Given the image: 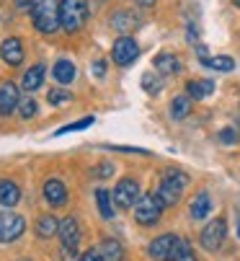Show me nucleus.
Returning <instances> with one entry per match:
<instances>
[{"label": "nucleus", "mask_w": 240, "mask_h": 261, "mask_svg": "<svg viewBox=\"0 0 240 261\" xmlns=\"http://www.w3.org/2000/svg\"><path fill=\"white\" fill-rule=\"evenodd\" d=\"M31 18L42 34H55L60 29V0H39L31 11Z\"/></svg>", "instance_id": "nucleus-1"}, {"label": "nucleus", "mask_w": 240, "mask_h": 261, "mask_svg": "<svg viewBox=\"0 0 240 261\" xmlns=\"http://www.w3.org/2000/svg\"><path fill=\"white\" fill-rule=\"evenodd\" d=\"M88 21V3L86 0H60V26L65 31H77Z\"/></svg>", "instance_id": "nucleus-2"}, {"label": "nucleus", "mask_w": 240, "mask_h": 261, "mask_svg": "<svg viewBox=\"0 0 240 261\" xmlns=\"http://www.w3.org/2000/svg\"><path fill=\"white\" fill-rule=\"evenodd\" d=\"M186 186H189V176L178 173V171H171V173L163 176V181H160L155 194H157V199L163 202L166 207H173V204L181 202V194H183Z\"/></svg>", "instance_id": "nucleus-3"}, {"label": "nucleus", "mask_w": 240, "mask_h": 261, "mask_svg": "<svg viewBox=\"0 0 240 261\" xmlns=\"http://www.w3.org/2000/svg\"><path fill=\"white\" fill-rule=\"evenodd\" d=\"M163 202L157 199V194H142L140 202L135 204V220L140 222V225H152V222L160 220V215H163Z\"/></svg>", "instance_id": "nucleus-4"}, {"label": "nucleus", "mask_w": 240, "mask_h": 261, "mask_svg": "<svg viewBox=\"0 0 240 261\" xmlns=\"http://www.w3.org/2000/svg\"><path fill=\"white\" fill-rule=\"evenodd\" d=\"M111 199H114V204L119 210H132L140 202V184L135 178H122V181L116 184Z\"/></svg>", "instance_id": "nucleus-5"}, {"label": "nucleus", "mask_w": 240, "mask_h": 261, "mask_svg": "<svg viewBox=\"0 0 240 261\" xmlns=\"http://www.w3.org/2000/svg\"><path fill=\"white\" fill-rule=\"evenodd\" d=\"M26 220L16 212H0V243H13L23 236Z\"/></svg>", "instance_id": "nucleus-6"}, {"label": "nucleus", "mask_w": 240, "mask_h": 261, "mask_svg": "<svg viewBox=\"0 0 240 261\" xmlns=\"http://www.w3.org/2000/svg\"><path fill=\"white\" fill-rule=\"evenodd\" d=\"M225 236H227V222H225V217H217V220H212L209 225L202 230L199 241H202V246L207 251H220L222 243H225Z\"/></svg>", "instance_id": "nucleus-7"}, {"label": "nucleus", "mask_w": 240, "mask_h": 261, "mask_svg": "<svg viewBox=\"0 0 240 261\" xmlns=\"http://www.w3.org/2000/svg\"><path fill=\"white\" fill-rule=\"evenodd\" d=\"M140 55V47L132 36H122V39L114 42V49H111V57L116 65H132Z\"/></svg>", "instance_id": "nucleus-8"}, {"label": "nucleus", "mask_w": 240, "mask_h": 261, "mask_svg": "<svg viewBox=\"0 0 240 261\" xmlns=\"http://www.w3.org/2000/svg\"><path fill=\"white\" fill-rule=\"evenodd\" d=\"M176 241H178V236H173V233L157 236V238L150 243V248H147L150 258H152V261H171V253H173Z\"/></svg>", "instance_id": "nucleus-9"}, {"label": "nucleus", "mask_w": 240, "mask_h": 261, "mask_svg": "<svg viewBox=\"0 0 240 261\" xmlns=\"http://www.w3.org/2000/svg\"><path fill=\"white\" fill-rule=\"evenodd\" d=\"M21 98H18V88L16 83H3L0 86V117H8L18 109Z\"/></svg>", "instance_id": "nucleus-10"}, {"label": "nucleus", "mask_w": 240, "mask_h": 261, "mask_svg": "<svg viewBox=\"0 0 240 261\" xmlns=\"http://www.w3.org/2000/svg\"><path fill=\"white\" fill-rule=\"evenodd\" d=\"M0 57H3L11 67H18L23 62V44H21V39L8 36V39L0 44Z\"/></svg>", "instance_id": "nucleus-11"}, {"label": "nucleus", "mask_w": 240, "mask_h": 261, "mask_svg": "<svg viewBox=\"0 0 240 261\" xmlns=\"http://www.w3.org/2000/svg\"><path fill=\"white\" fill-rule=\"evenodd\" d=\"M57 236H60L62 246H67V248H77V243H80V225H77V220H75V217H65V220L60 222Z\"/></svg>", "instance_id": "nucleus-12"}, {"label": "nucleus", "mask_w": 240, "mask_h": 261, "mask_svg": "<svg viewBox=\"0 0 240 261\" xmlns=\"http://www.w3.org/2000/svg\"><path fill=\"white\" fill-rule=\"evenodd\" d=\"M44 199L52 204V207H62L67 202V189L60 178H49L44 184Z\"/></svg>", "instance_id": "nucleus-13"}, {"label": "nucleus", "mask_w": 240, "mask_h": 261, "mask_svg": "<svg viewBox=\"0 0 240 261\" xmlns=\"http://www.w3.org/2000/svg\"><path fill=\"white\" fill-rule=\"evenodd\" d=\"M152 67H155L157 75H173V72L181 70V60L176 55H171V52H163V55H157L152 60Z\"/></svg>", "instance_id": "nucleus-14"}, {"label": "nucleus", "mask_w": 240, "mask_h": 261, "mask_svg": "<svg viewBox=\"0 0 240 261\" xmlns=\"http://www.w3.org/2000/svg\"><path fill=\"white\" fill-rule=\"evenodd\" d=\"M111 26H114L116 31H122V34H129V31H135V29L140 26V18H137V13H132V11H119V13L111 16Z\"/></svg>", "instance_id": "nucleus-15"}, {"label": "nucleus", "mask_w": 240, "mask_h": 261, "mask_svg": "<svg viewBox=\"0 0 240 261\" xmlns=\"http://www.w3.org/2000/svg\"><path fill=\"white\" fill-rule=\"evenodd\" d=\"M21 202V189H18V184L3 178L0 181V204L3 207H16Z\"/></svg>", "instance_id": "nucleus-16"}, {"label": "nucleus", "mask_w": 240, "mask_h": 261, "mask_svg": "<svg viewBox=\"0 0 240 261\" xmlns=\"http://www.w3.org/2000/svg\"><path fill=\"white\" fill-rule=\"evenodd\" d=\"M98 251H101L103 261H124V248H122V243L114 241V238H106L98 246Z\"/></svg>", "instance_id": "nucleus-17"}, {"label": "nucleus", "mask_w": 240, "mask_h": 261, "mask_svg": "<svg viewBox=\"0 0 240 261\" xmlns=\"http://www.w3.org/2000/svg\"><path fill=\"white\" fill-rule=\"evenodd\" d=\"M52 75H55V81H60V83H72L77 72H75V65H72L70 60H57L55 67H52Z\"/></svg>", "instance_id": "nucleus-18"}, {"label": "nucleus", "mask_w": 240, "mask_h": 261, "mask_svg": "<svg viewBox=\"0 0 240 261\" xmlns=\"http://www.w3.org/2000/svg\"><path fill=\"white\" fill-rule=\"evenodd\" d=\"M209 212H212V199H209V194H207V192L196 194L194 202H191V217H194V220H204Z\"/></svg>", "instance_id": "nucleus-19"}, {"label": "nucleus", "mask_w": 240, "mask_h": 261, "mask_svg": "<svg viewBox=\"0 0 240 261\" xmlns=\"http://www.w3.org/2000/svg\"><path fill=\"white\" fill-rule=\"evenodd\" d=\"M57 230H60V222H57L55 215L39 217V222H36V236L39 238H52V236H57Z\"/></svg>", "instance_id": "nucleus-20"}, {"label": "nucleus", "mask_w": 240, "mask_h": 261, "mask_svg": "<svg viewBox=\"0 0 240 261\" xmlns=\"http://www.w3.org/2000/svg\"><path fill=\"white\" fill-rule=\"evenodd\" d=\"M186 91H189V98H207L212 91H215V83L212 81H189L186 83Z\"/></svg>", "instance_id": "nucleus-21"}, {"label": "nucleus", "mask_w": 240, "mask_h": 261, "mask_svg": "<svg viewBox=\"0 0 240 261\" xmlns=\"http://www.w3.org/2000/svg\"><path fill=\"white\" fill-rule=\"evenodd\" d=\"M42 83H44V65L29 67L26 75H23V88H26V91H36Z\"/></svg>", "instance_id": "nucleus-22"}, {"label": "nucleus", "mask_w": 240, "mask_h": 261, "mask_svg": "<svg viewBox=\"0 0 240 261\" xmlns=\"http://www.w3.org/2000/svg\"><path fill=\"white\" fill-rule=\"evenodd\" d=\"M171 261H196V253L191 248V243L186 238H178L176 246H173V253H171Z\"/></svg>", "instance_id": "nucleus-23"}, {"label": "nucleus", "mask_w": 240, "mask_h": 261, "mask_svg": "<svg viewBox=\"0 0 240 261\" xmlns=\"http://www.w3.org/2000/svg\"><path fill=\"white\" fill-rule=\"evenodd\" d=\"M189 111H191V98L189 96H176L171 101V117L173 119H186Z\"/></svg>", "instance_id": "nucleus-24"}, {"label": "nucleus", "mask_w": 240, "mask_h": 261, "mask_svg": "<svg viewBox=\"0 0 240 261\" xmlns=\"http://www.w3.org/2000/svg\"><path fill=\"white\" fill-rule=\"evenodd\" d=\"M96 204H98V210H101V217H103V220H111V217H114L111 192H106V189H98V192H96Z\"/></svg>", "instance_id": "nucleus-25"}, {"label": "nucleus", "mask_w": 240, "mask_h": 261, "mask_svg": "<svg viewBox=\"0 0 240 261\" xmlns=\"http://www.w3.org/2000/svg\"><path fill=\"white\" fill-rule=\"evenodd\" d=\"M207 67H212V70H220V72H230V70L235 67V60H232V57H227V55H220V57H209Z\"/></svg>", "instance_id": "nucleus-26"}, {"label": "nucleus", "mask_w": 240, "mask_h": 261, "mask_svg": "<svg viewBox=\"0 0 240 261\" xmlns=\"http://www.w3.org/2000/svg\"><path fill=\"white\" fill-rule=\"evenodd\" d=\"M160 86H163V83L157 81V72H155V70H152V72H145V75H142V88H145L150 96L160 93Z\"/></svg>", "instance_id": "nucleus-27"}, {"label": "nucleus", "mask_w": 240, "mask_h": 261, "mask_svg": "<svg viewBox=\"0 0 240 261\" xmlns=\"http://www.w3.org/2000/svg\"><path fill=\"white\" fill-rule=\"evenodd\" d=\"M72 96H70V91H65V88H52L49 93H47V101L52 103V106H62V103H67Z\"/></svg>", "instance_id": "nucleus-28"}, {"label": "nucleus", "mask_w": 240, "mask_h": 261, "mask_svg": "<svg viewBox=\"0 0 240 261\" xmlns=\"http://www.w3.org/2000/svg\"><path fill=\"white\" fill-rule=\"evenodd\" d=\"M36 109H39V106H36V101H34L31 96L23 98V101L18 103V111H21V117H23V119H31V117L36 114Z\"/></svg>", "instance_id": "nucleus-29"}, {"label": "nucleus", "mask_w": 240, "mask_h": 261, "mask_svg": "<svg viewBox=\"0 0 240 261\" xmlns=\"http://www.w3.org/2000/svg\"><path fill=\"white\" fill-rule=\"evenodd\" d=\"M91 124H93V117H86V119H80V122H75V124L62 127V129H60V135H62V132H75V129H86V127H91Z\"/></svg>", "instance_id": "nucleus-30"}, {"label": "nucleus", "mask_w": 240, "mask_h": 261, "mask_svg": "<svg viewBox=\"0 0 240 261\" xmlns=\"http://www.w3.org/2000/svg\"><path fill=\"white\" fill-rule=\"evenodd\" d=\"M220 142H225V145H232V142H237V132H235L232 127L222 129V132H220Z\"/></svg>", "instance_id": "nucleus-31"}, {"label": "nucleus", "mask_w": 240, "mask_h": 261, "mask_svg": "<svg viewBox=\"0 0 240 261\" xmlns=\"http://www.w3.org/2000/svg\"><path fill=\"white\" fill-rule=\"evenodd\" d=\"M80 261H103V256H101L98 248H88L83 256H80Z\"/></svg>", "instance_id": "nucleus-32"}, {"label": "nucleus", "mask_w": 240, "mask_h": 261, "mask_svg": "<svg viewBox=\"0 0 240 261\" xmlns=\"http://www.w3.org/2000/svg\"><path fill=\"white\" fill-rule=\"evenodd\" d=\"M62 261H80V258H77V248L62 246Z\"/></svg>", "instance_id": "nucleus-33"}, {"label": "nucleus", "mask_w": 240, "mask_h": 261, "mask_svg": "<svg viewBox=\"0 0 240 261\" xmlns=\"http://www.w3.org/2000/svg\"><path fill=\"white\" fill-rule=\"evenodd\" d=\"M36 3H39V0H16V8L18 11H34Z\"/></svg>", "instance_id": "nucleus-34"}, {"label": "nucleus", "mask_w": 240, "mask_h": 261, "mask_svg": "<svg viewBox=\"0 0 240 261\" xmlns=\"http://www.w3.org/2000/svg\"><path fill=\"white\" fill-rule=\"evenodd\" d=\"M103 72H106V62H103V60H96V62H93V75L103 78Z\"/></svg>", "instance_id": "nucleus-35"}, {"label": "nucleus", "mask_w": 240, "mask_h": 261, "mask_svg": "<svg viewBox=\"0 0 240 261\" xmlns=\"http://www.w3.org/2000/svg\"><path fill=\"white\" fill-rule=\"evenodd\" d=\"M111 171H114V168H111L109 163H101V166H98V176H101V178H106V176H111Z\"/></svg>", "instance_id": "nucleus-36"}, {"label": "nucleus", "mask_w": 240, "mask_h": 261, "mask_svg": "<svg viewBox=\"0 0 240 261\" xmlns=\"http://www.w3.org/2000/svg\"><path fill=\"white\" fill-rule=\"evenodd\" d=\"M137 3H140V6H142V8H150V6H152V3H155V0H137Z\"/></svg>", "instance_id": "nucleus-37"}, {"label": "nucleus", "mask_w": 240, "mask_h": 261, "mask_svg": "<svg viewBox=\"0 0 240 261\" xmlns=\"http://www.w3.org/2000/svg\"><path fill=\"white\" fill-rule=\"evenodd\" d=\"M232 3H235V6H237V8H240V0H232Z\"/></svg>", "instance_id": "nucleus-38"}, {"label": "nucleus", "mask_w": 240, "mask_h": 261, "mask_svg": "<svg viewBox=\"0 0 240 261\" xmlns=\"http://www.w3.org/2000/svg\"><path fill=\"white\" fill-rule=\"evenodd\" d=\"M237 238H240V222H237Z\"/></svg>", "instance_id": "nucleus-39"}]
</instances>
